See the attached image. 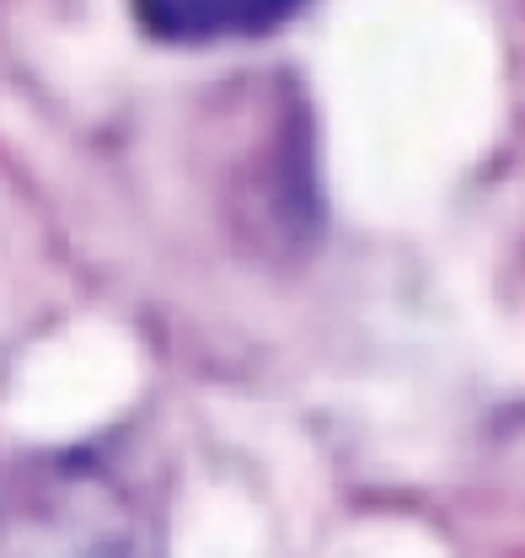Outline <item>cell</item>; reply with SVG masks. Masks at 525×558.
Wrapping results in <instances>:
<instances>
[{
	"label": "cell",
	"mask_w": 525,
	"mask_h": 558,
	"mask_svg": "<svg viewBox=\"0 0 525 558\" xmlns=\"http://www.w3.org/2000/svg\"><path fill=\"white\" fill-rule=\"evenodd\" d=\"M312 0H134L139 33L172 49H209V44H247L290 27Z\"/></svg>",
	"instance_id": "1"
}]
</instances>
